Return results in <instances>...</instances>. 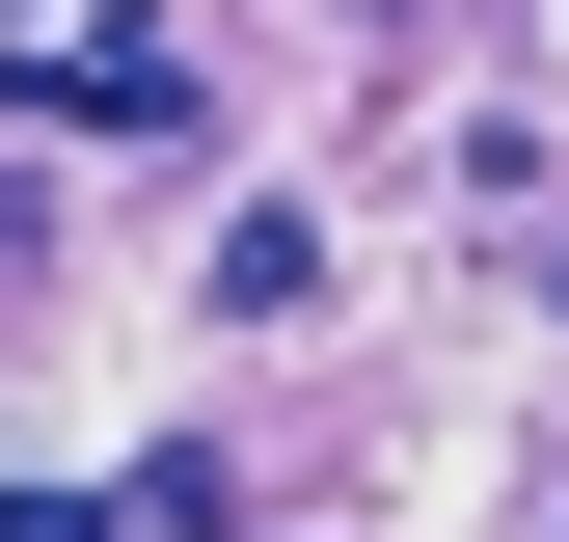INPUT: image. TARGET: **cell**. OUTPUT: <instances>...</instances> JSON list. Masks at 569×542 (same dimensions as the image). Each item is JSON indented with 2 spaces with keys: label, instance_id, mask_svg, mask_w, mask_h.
Instances as JSON below:
<instances>
[{
  "label": "cell",
  "instance_id": "6da1fadb",
  "mask_svg": "<svg viewBox=\"0 0 569 542\" xmlns=\"http://www.w3.org/2000/svg\"><path fill=\"white\" fill-rule=\"evenodd\" d=\"M0 82H28V136H190V109H218V82H190L163 28H28Z\"/></svg>",
  "mask_w": 569,
  "mask_h": 542
},
{
  "label": "cell",
  "instance_id": "7a4b0ae2",
  "mask_svg": "<svg viewBox=\"0 0 569 542\" xmlns=\"http://www.w3.org/2000/svg\"><path fill=\"white\" fill-rule=\"evenodd\" d=\"M326 299V218H218V325H299Z\"/></svg>",
  "mask_w": 569,
  "mask_h": 542
},
{
  "label": "cell",
  "instance_id": "3957f363",
  "mask_svg": "<svg viewBox=\"0 0 569 542\" xmlns=\"http://www.w3.org/2000/svg\"><path fill=\"white\" fill-rule=\"evenodd\" d=\"M0 542H136V489H0Z\"/></svg>",
  "mask_w": 569,
  "mask_h": 542
},
{
  "label": "cell",
  "instance_id": "277c9868",
  "mask_svg": "<svg viewBox=\"0 0 569 542\" xmlns=\"http://www.w3.org/2000/svg\"><path fill=\"white\" fill-rule=\"evenodd\" d=\"M0 28H54V0H0Z\"/></svg>",
  "mask_w": 569,
  "mask_h": 542
}]
</instances>
